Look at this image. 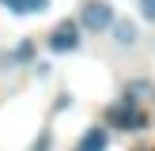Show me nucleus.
<instances>
[{"label": "nucleus", "mask_w": 155, "mask_h": 151, "mask_svg": "<svg viewBox=\"0 0 155 151\" xmlns=\"http://www.w3.org/2000/svg\"><path fill=\"white\" fill-rule=\"evenodd\" d=\"M0 4H4L12 15H27V0H0Z\"/></svg>", "instance_id": "8"}, {"label": "nucleus", "mask_w": 155, "mask_h": 151, "mask_svg": "<svg viewBox=\"0 0 155 151\" xmlns=\"http://www.w3.org/2000/svg\"><path fill=\"white\" fill-rule=\"evenodd\" d=\"M117 19L114 15V8L106 4V0H87L80 11V27L87 30V34H102V30H110V23Z\"/></svg>", "instance_id": "2"}, {"label": "nucleus", "mask_w": 155, "mask_h": 151, "mask_svg": "<svg viewBox=\"0 0 155 151\" xmlns=\"http://www.w3.org/2000/svg\"><path fill=\"white\" fill-rule=\"evenodd\" d=\"M106 125H110V128H121V132H140V128H148V117L140 113L133 91H129L121 102H114L110 110H106Z\"/></svg>", "instance_id": "1"}, {"label": "nucleus", "mask_w": 155, "mask_h": 151, "mask_svg": "<svg viewBox=\"0 0 155 151\" xmlns=\"http://www.w3.org/2000/svg\"><path fill=\"white\" fill-rule=\"evenodd\" d=\"M49 147H53V136H49V132H42V136L34 140V147H30V151H49Z\"/></svg>", "instance_id": "9"}, {"label": "nucleus", "mask_w": 155, "mask_h": 151, "mask_svg": "<svg viewBox=\"0 0 155 151\" xmlns=\"http://www.w3.org/2000/svg\"><path fill=\"white\" fill-rule=\"evenodd\" d=\"M30 57H34V42H30V38H27V42H19V45H15V53H12V60H23V64H27Z\"/></svg>", "instance_id": "6"}, {"label": "nucleus", "mask_w": 155, "mask_h": 151, "mask_svg": "<svg viewBox=\"0 0 155 151\" xmlns=\"http://www.w3.org/2000/svg\"><path fill=\"white\" fill-rule=\"evenodd\" d=\"M49 49L53 53H72V49H80V23L61 19L57 27H53V34H49Z\"/></svg>", "instance_id": "3"}, {"label": "nucleus", "mask_w": 155, "mask_h": 151, "mask_svg": "<svg viewBox=\"0 0 155 151\" xmlns=\"http://www.w3.org/2000/svg\"><path fill=\"white\" fill-rule=\"evenodd\" d=\"M140 19H148V23H155V0H140Z\"/></svg>", "instance_id": "7"}, {"label": "nucleus", "mask_w": 155, "mask_h": 151, "mask_svg": "<svg viewBox=\"0 0 155 151\" xmlns=\"http://www.w3.org/2000/svg\"><path fill=\"white\" fill-rule=\"evenodd\" d=\"M106 147H110V128L95 125V128L83 132V140H80V147H76V151H106Z\"/></svg>", "instance_id": "5"}, {"label": "nucleus", "mask_w": 155, "mask_h": 151, "mask_svg": "<svg viewBox=\"0 0 155 151\" xmlns=\"http://www.w3.org/2000/svg\"><path fill=\"white\" fill-rule=\"evenodd\" d=\"M30 11H38V15L49 11V0H27V15H30Z\"/></svg>", "instance_id": "10"}, {"label": "nucleus", "mask_w": 155, "mask_h": 151, "mask_svg": "<svg viewBox=\"0 0 155 151\" xmlns=\"http://www.w3.org/2000/svg\"><path fill=\"white\" fill-rule=\"evenodd\" d=\"M110 30H114V42H117L121 49H129V45L140 42V27H136L133 19H114V23H110Z\"/></svg>", "instance_id": "4"}]
</instances>
